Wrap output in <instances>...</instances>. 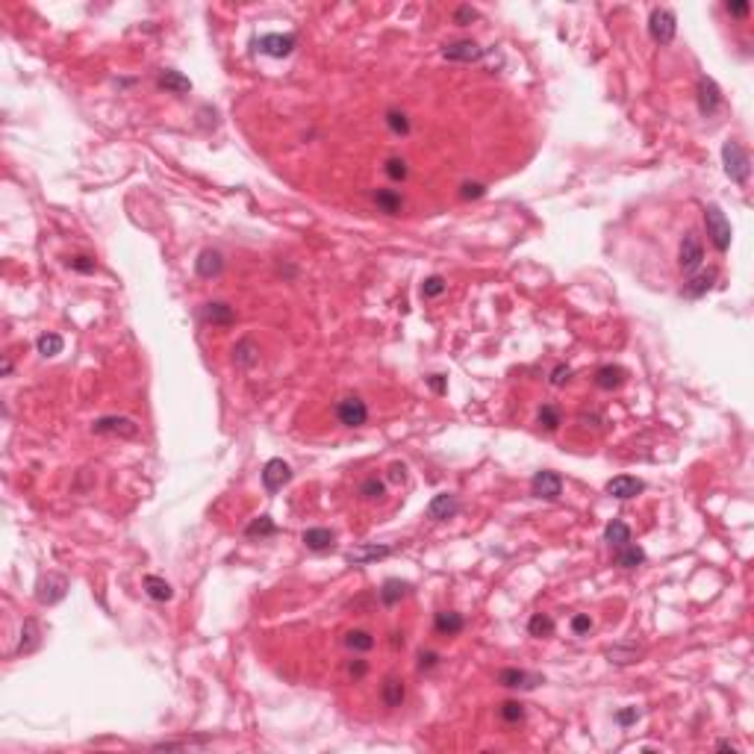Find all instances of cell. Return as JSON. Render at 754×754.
Wrapping results in <instances>:
<instances>
[{
	"mask_svg": "<svg viewBox=\"0 0 754 754\" xmlns=\"http://www.w3.org/2000/svg\"><path fill=\"white\" fill-rule=\"evenodd\" d=\"M722 165H725V174L731 177L734 183L745 186L748 183V174H751V159L745 154V148L737 142V139H728L722 144Z\"/></svg>",
	"mask_w": 754,
	"mask_h": 754,
	"instance_id": "6da1fadb",
	"label": "cell"
},
{
	"mask_svg": "<svg viewBox=\"0 0 754 754\" xmlns=\"http://www.w3.org/2000/svg\"><path fill=\"white\" fill-rule=\"evenodd\" d=\"M704 224H708V236H710V242H713V248L719 251V254H725L728 248H731V222H728L725 218V212L716 207V204H710L708 209H704Z\"/></svg>",
	"mask_w": 754,
	"mask_h": 754,
	"instance_id": "7a4b0ae2",
	"label": "cell"
},
{
	"mask_svg": "<svg viewBox=\"0 0 754 754\" xmlns=\"http://www.w3.org/2000/svg\"><path fill=\"white\" fill-rule=\"evenodd\" d=\"M91 433L101 436H121V440H136L139 436V422L130 416H101L91 422Z\"/></svg>",
	"mask_w": 754,
	"mask_h": 754,
	"instance_id": "3957f363",
	"label": "cell"
},
{
	"mask_svg": "<svg viewBox=\"0 0 754 754\" xmlns=\"http://www.w3.org/2000/svg\"><path fill=\"white\" fill-rule=\"evenodd\" d=\"M336 419L342 427H362L369 422V407L359 395H345L336 404Z\"/></svg>",
	"mask_w": 754,
	"mask_h": 754,
	"instance_id": "277c9868",
	"label": "cell"
},
{
	"mask_svg": "<svg viewBox=\"0 0 754 754\" xmlns=\"http://www.w3.org/2000/svg\"><path fill=\"white\" fill-rule=\"evenodd\" d=\"M648 33L651 39L658 41V44H669L678 33V18L672 9L666 6H658V9H651V18H648Z\"/></svg>",
	"mask_w": 754,
	"mask_h": 754,
	"instance_id": "5b68a950",
	"label": "cell"
},
{
	"mask_svg": "<svg viewBox=\"0 0 754 754\" xmlns=\"http://www.w3.org/2000/svg\"><path fill=\"white\" fill-rule=\"evenodd\" d=\"M701 259H704V245H701L698 233L690 230L684 239H680V248H678V265H680V272H684V274H693V272H698Z\"/></svg>",
	"mask_w": 754,
	"mask_h": 754,
	"instance_id": "8992f818",
	"label": "cell"
},
{
	"mask_svg": "<svg viewBox=\"0 0 754 754\" xmlns=\"http://www.w3.org/2000/svg\"><path fill=\"white\" fill-rule=\"evenodd\" d=\"M295 44H298V39L292 33H265L257 41V51L265 54V56H272V59H283V56H289L292 51H295Z\"/></svg>",
	"mask_w": 754,
	"mask_h": 754,
	"instance_id": "52a82bcc",
	"label": "cell"
},
{
	"mask_svg": "<svg viewBox=\"0 0 754 754\" xmlns=\"http://www.w3.org/2000/svg\"><path fill=\"white\" fill-rule=\"evenodd\" d=\"M68 592V577L65 575H56V572H47V577L39 580V587H36V601L39 604H56L62 601Z\"/></svg>",
	"mask_w": 754,
	"mask_h": 754,
	"instance_id": "ba28073f",
	"label": "cell"
},
{
	"mask_svg": "<svg viewBox=\"0 0 754 754\" xmlns=\"http://www.w3.org/2000/svg\"><path fill=\"white\" fill-rule=\"evenodd\" d=\"M530 492L542 501H557L563 495V477L557 472H537L530 477Z\"/></svg>",
	"mask_w": 754,
	"mask_h": 754,
	"instance_id": "9c48e42d",
	"label": "cell"
},
{
	"mask_svg": "<svg viewBox=\"0 0 754 754\" xmlns=\"http://www.w3.org/2000/svg\"><path fill=\"white\" fill-rule=\"evenodd\" d=\"M695 97H698V112L701 115H713L719 106H722V91L716 86L713 77L701 74L698 83H695Z\"/></svg>",
	"mask_w": 754,
	"mask_h": 754,
	"instance_id": "30bf717a",
	"label": "cell"
},
{
	"mask_svg": "<svg viewBox=\"0 0 754 754\" xmlns=\"http://www.w3.org/2000/svg\"><path fill=\"white\" fill-rule=\"evenodd\" d=\"M289 480H292V466L286 463V460L274 457V460H269V463L262 466V486H265V492H280Z\"/></svg>",
	"mask_w": 754,
	"mask_h": 754,
	"instance_id": "8fae6325",
	"label": "cell"
},
{
	"mask_svg": "<svg viewBox=\"0 0 754 754\" xmlns=\"http://www.w3.org/2000/svg\"><path fill=\"white\" fill-rule=\"evenodd\" d=\"M442 56L451 59V62H466L469 65V62H480L486 56V51L472 39H460V41H451V44L442 47Z\"/></svg>",
	"mask_w": 754,
	"mask_h": 754,
	"instance_id": "7c38bea8",
	"label": "cell"
},
{
	"mask_svg": "<svg viewBox=\"0 0 754 754\" xmlns=\"http://www.w3.org/2000/svg\"><path fill=\"white\" fill-rule=\"evenodd\" d=\"M498 684L507 690H533L545 684V678L537 672H525V669H501L498 672Z\"/></svg>",
	"mask_w": 754,
	"mask_h": 754,
	"instance_id": "4fadbf2b",
	"label": "cell"
},
{
	"mask_svg": "<svg viewBox=\"0 0 754 754\" xmlns=\"http://www.w3.org/2000/svg\"><path fill=\"white\" fill-rule=\"evenodd\" d=\"M457 513H460V501H457V495H451V492L433 495L430 504H427V519H433V522H448V519H454Z\"/></svg>",
	"mask_w": 754,
	"mask_h": 754,
	"instance_id": "5bb4252c",
	"label": "cell"
},
{
	"mask_svg": "<svg viewBox=\"0 0 754 754\" xmlns=\"http://www.w3.org/2000/svg\"><path fill=\"white\" fill-rule=\"evenodd\" d=\"M194 272H198V277L204 280H212L224 272V254L222 251H215V248H207L198 254V259H194Z\"/></svg>",
	"mask_w": 754,
	"mask_h": 754,
	"instance_id": "9a60e30c",
	"label": "cell"
},
{
	"mask_svg": "<svg viewBox=\"0 0 754 754\" xmlns=\"http://www.w3.org/2000/svg\"><path fill=\"white\" fill-rule=\"evenodd\" d=\"M643 492V480L630 477V475H619L613 480H607V495L610 498H619V501H630Z\"/></svg>",
	"mask_w": 754,
	"mask_h": 754,
	"instance_id": "2e32d148",
	"label": "cell"
},
{
	"mask_svg": "<svg viewBox=\"0 0 754 754\" xmlns=\"http://www.w3.org/2000/svg\"><path fill=\"white\" fill-rule=\"evenodd\" d=\"M392 554L389 545H357L351 548L345 557L351 566H369V563H377V560H386V557Z\"/></svg>",
	"mask_w": 754,
	"mask_h": 754,
	"instance_id": "e0dca14e",
	"label": "cell"
},
{
	"mask_svg": "<svg viewBox=\"0 0 754 754\" xmlns=\"http://www.w3.org/2000/svg\"><path fill=\"white\" fill-rule=\"evenodd\" d=\"M201 315H204L207 324H215V327H230L236 322V309L230 304H224V301H209V304H204Z\"/></svg>",
	"mask_w": 754,
	"mask_h": 754,
	"instance_id": "ac0fdd59",
	"label": "cell"
},
{
	"mask_svg": "<svg viewBox=\"0 0 754 754\" xmlns=\"http://www.w3.org/2000/svg\"><path fill=\"white\" fill-rule=\"evenodd\" d=\"M233 362L239 369H254L259 362V345L254 342L251 336H242L239 342L233 345Z\"/></svg>",
	"mask_w": 754,
	"mask_h": 754,
	"instance_id": "d6986e66",
	"label": "cell"
},
{
	"mask_svg": "<svg viewBox=\"0 0 754 754\" xmlns=\"http://www.w3.org/2000/svg\"><path fill=\"white\" fill-rule=\"evenodd\" d=\"M301 542L309 548V551H330L333 542H336V533L330 527H307L301 533Z\"/></svg>",
	"mask_w": 754,
	"mask_h": 754,
	"instance_id": "ffe728a7",
	"label": "cell"
},
{
	"mask_svg": "<svg viewBox=\"0 0 754 754\" xmlns=\"http://www.w3.org/2000/svg\"><path fill=\"white\" fill-rule=\"evenodd\" d=\"M643 648L640 645H634V643H619V645H613V648H607V654L604 658L610 660L613 666H630V663H637L640 658H643Z\"/></svg>",
	"mask_w": 754,
	"mask_h": 754,
	"instance_id": "44dd1931",
	"label": "cell"
},
{
	"mask_svg": "<svg viewBox=\"0 0 754 754\" xmlns=\"http://www.w3.org/2000/svg\"><path fill=\"white\" fill-rule=\"evenodd\" d=\"M157 86L165 89V91H172V94H186V91H192V80L183 77L180 71H174V68H162L159 74H157Z\"/></svg>",
	"mask_w": 754,
	"mask_h": 754,
	"instance_id": "7402d4cb",
	"label": "cell"
},
{
	"mask_svg": "<svg viewBox=\"0 0 754 754\" xmlns=\"http://www.w3.org/2000/svg\"><path fill=\"white\" fill-rule=\"evenodd\" d=\"M380 698H383V704H386V708H401V704H404V698H407V687H404V680H401V678H395V675H389V678L383 680V687H380Z\"/></svg>",
	"mask_w": 754,
	"mask_h": 754,
	"instance_id": "603a6c76",
	"label": "cell"
},
{
	"mask_svg": "<svg viewBox=\"0 0 754 754\" xmlns=\"http://www.w3.org/2000/svg\"><path fill=\"white\" fill-rule=\"evenodd\" d=\"M39 643H41V627H39V622H36V619H24L21 640H18L15 654H30V651L39 648Z\"/></svg>",
	"mask_w": 754,
	"mask_h": 754,
	"instance_id": "cb8c5ba5",
	"label": "cell"
},
{
	"mask_svg": "<svg viewBox=\"0 0 754 754\" xmlns=\"http://www.w3.org/2000/svg\"><path fill=\"white\" fill-rule=\"evenodd\" d=\"M613 563L622 566V569H637V566L645 563V551L640 545H634V542H627V545L613 551Z\"/></svg>",
	"mask_w": 754,
	"mask_h": 754,
	"instance_id": "d4e9b609",
	"label": "cell"
},
{
	"mask_svg": "<svg viewBox=\"0 0 754 754\" xmlns=\"http://www.w3.org/2000/svg\"><path fill=\"white\" fill-rule=\"evenodd\" d=\"M433 627H436V634H442V637H457L460 630L466 627V622H463V616L454 613V610H442V613H436Z\"/></svg>",
	"mask_w": 754,
	"mask_h": 754,
	"instance_id": "484cf974",
	"label": "cell"
},
{
	"mask_svg": "<svg viewBox=\"0 0 754 754\" xmlns=\"http://www.w3.org/2000/svg\"><path fill=\"white\" fill-rule=\"evenodd\" d=\"M713 283H716V272L713 269L710 272H698V274H693L684 283V295L687 298H701V295H708V292L713 289Z\"/></svg>",
	"mask_w": 754,
	"mask_h": 754,
	"instance_id": "4316f807",
	"label": "cell"
},
{
	"mask_svg": "<svg viewBox=\"0 0 754 754\" xmlns=\"http://www.w3.org/2000/svg\"><path fill=\"white\" fill-rule=\"evenodd\" d=\"M625 377H627V372L622 366H601L595 372V386L604 389V392H613V389H619L625 383Z\"/></svg>",
	"mask_w": 754,
	"mask_h": 754,
	"instance_id": "83f0119b",
	"label": "cell"
},
{
	"mask_svg": "<svg viewBox=\"0 0 754 754\" xmlns=\"http://www.w3.org/2000/svg\"><path fill=\"white\" fill-rule=\"evenodd\" d=\"M410 595V583L407 580H398V577H389L383 587H380V601L386 607H395L398 601H404Z\"/></svg>",
	"mask_w": 754,
	"mask_h": 754,
	"instance_id": "f1b7e54d",
	"label": "cell"
},
{
	"mask_svg": "<svg viewBox=\"0 0 754 754\" xmlns=\"http://www.w3.org/2000/svg\"><path fill=\"white\" fill-rule=\"evenodd\" d=\"M142 587H144V592H148L154 601H172L174 598V590H172V583H168L165 577H157V575H148L142 580Z\"/></svg>",
	"mask_w": 754,
	"mask_h": 754,
	"instance_id": "f546056e",
	"label": "cell"
},
{
	"mask_svg": "<svg viewBox=\"0 0 754 754\" xmlns=\"http://www.w3.org/2000/svg\"><path fill=\"white\" fill-rule=\"evenodd\" d=\"M374 204H377V209L386 212V215H398V212L404 209V198H401V194H398L395 189H377V192H374Z\"/></svg>",
	"mask_w": 754,
	"mask_h": 754,
	"instance_id": "4dcf8cb0",
	"label": "cell"
},
{
	"mask_svg": "<svg viewBox=\"0 0 754 754\" xmlns=\"http://www.w3.org/2000/svg\"><path fill=\"white\" fill-rule=\"evenodd\" d=\"M604 542L610 545V548H622V545H627V542H630V527H627L625 522L613 519L610 525L604 527Z\"/></svg>",
	"mask_w": 754,
	"mask_h": 754,
	"instance_id": "1f68e13d",
	"label": "cell"
},
{
	"mask_svg": "<svg viewBox=\"0 0 754 754\" xmlns=\"http://www.w3.org/2000/svg\"><path fill=\"white\" fill-rule=\"evenodd\" d=\"M36 348H39L41 357H56V354H62V348H65V339H62L59 333H41V336L36 339Z\"/></svg>",
	"mask_w": 754,
	"mask_h": 754,
	"instance_id": "d6a6232c",
	"label": "cell"
},
{
	"mask_svg": "<svg viewBox=\"0 0 754 754\" xmlns=\"http://www.w3.org/2000/svg\"><path fill=\"white\" fill-rule=\"evenodd\" d=\"M537 422H540L548 433H554L557 427L563 425V412H560V407H554V404H542L540 412H537Z\"/></svg>",
	"mask_w": 754,
	"mask_h": 754,
	"instance_id": "836d02e7",
	"label": "cell"
},
{
	"mask_svg": "<svg viewBox=\"0 0 754 754\" xmlns=\"http://www.w3.org/2000/svg\"><path fill=\"white\" fill-rule=\"evenodd\" d=\"M345 645L351 651H372L374 648V637L369 634V630L357 627V630H348V634H345Z\"/></svg>",
	"mask_w": 754,
	"mask_h": 754,
	"instance_id": "e575fe53",
	"label": "cell"
},
{
	"mask_svg": "<svg viewBox=\"0 0 754 754\" xmlns=\"http://www.w3.org/2000/svg\"><path fill=\"white\" fill-rule=\"evenodd\" d=\"M527 634L530 637H551L554 634V619L551 616H545V613H533L530 616V622H527Z\"/></svg>",
	"mask_w": 754,
	"mask_h": 754,
	"instance_id": "d590c367",
	"label": "cell"
},
{
	"mask_svg": "<svg viewBox=\"0 0 754 754\" xmlns=\"http://www.w3.org/2000/svg\"><path fill=\"white\" fill-rule=\"evenodd\" d=\"M383 492H386V483L380 477H366L359 483V498L362 501H377V498H383Z\"/></svg>",
	"mask_w": 754,
	"mask_h": 754,
	"instance_id": "8d00e7d4",
	"label": "cell"
},
{
	"mask_svg": "<svg viewBox=\"0 0 754 754\" xmlns=\"http://www.w3.org/2000/svg\"><path fill=\"white\" fill-rule=\"evenodd\" d=\"M245 533H248V537H274V533H277V525L272 522V516H259V519H254V522L245 527Z\"/></svg>",
	"mask_w": 754,
	"mask_h": 754,
	"instance_id": "74e56055",
	"label": "cell"
},
{
	"mask_svg": "<svg viewBox=\"0 0 754 754\" xmlns=\"http://www.w3.org/2000/svg\"><path fill=\"white\" fill-rule=\"evenodd\" d=\"M498 713H501V719L507 722V725H519L522 719H525V704L522 701H504L501 708H498Z\"/></svg>",
	"mask_w": 754,
	"mask_h": 754,
	"instance_id": "f35d334b",
	"label": "cell"
},
{
	"mask_svg": "<svg viewBox=\"0 0 754 754\" xmlns=\"http://www.w3.org/2000/svg\"><path fill=\"white\" fill-rule=\"evenodd\" d=\"M386 127L392 130L395 136H407V133H410V118H407V112H401V109H389V112H386Z\"/></svg>",
	"mask_w": 754,
	"mask_h": 754,
	"instance_id": "ab89813d",
	"label": "cell"
},
{
	"mask_svg": "<svg viewBox=\"0 0 754 754\" xmlns=\"http://www.w3.org/2000/svg\"><path fill=\"white\" fill-rule=\"evenodd\" d=\"M383 172H386V177H389V180L404 183V180H407V174H410V168H407V162H404L401 157H389V159H386V165H383Z\"/></svg>",
	"mask_w": 754,
	"mask_h": 754,
	"instance_id": "60d3db41",
	"label": "cell"
},
{
	"mask_svg": "<svg viewBox=\"0 0 754 754\" xmlns=\"http://www.w3.org/2000/svg\"><path fill=\"white\" fill-rule=\"evenodd\" d=\"M445 289H448V283H445L442 274H430V277L422 283V298H440Z\"/></svg>",
	"mask_w": 754,
	"mask_h": 754,
	"instance_id": "b9f144b4",
	"label": "cell"
},
{
	"mask_svg": "<svg viewBox=\"0 0 754 754\" xmlns=\"http://www.w3.org/2000/svg\"><path fill=\"white\" fill-rule=\"evenodd\" d=\"M483 194H486V186L477 183V180H466L463 186H460V198H463V201H477V198H483Z\"/></svg>",
	"mask_w": 754,
	"mask_h": 754,
	"instance_id": "7bdbcfd3",
	"label": "cell"
},
{
	"mask_svg": "<svg viewBox=\"0 0 754 754\" xmlns=\"http://www.w3.org/2000/svg\"><path fill=\"white\" fill-rule=\"evenodd\" d=\"M68 269H74V272H80V274H94V259L77 254V257H71V259H68Z\"/></svg>",
	"mask_w": 754,
	"mask_h": 754,
	"instance_id": "ee69618b",
	"label": "cell"
},
{
	"mask_svg": "<svg viewBox=\"0 0 754 754\" xmlns=\"http://www.w3.org/2000/svg\"><path fill=\"white\" fill-rule=\"evenodd\" d=\"M640 710L637 708H622L619 713H616V725H622V728H630V725H637L640 722Z\"/></svg>",
	"mask_w": 754,
	"mask_h": 754,
	"instance_id": "f6af8a7d",
	"label": "cell"
},
{
	"mask_svg": "<svg viewBox=\"0 0 754 754\" xmlns=\"http://www.w3.org/2000/svg\"><path fill=\"white\" fill-rule=\"evenodd\" d=\"M569 380H572V369L563 366V362H560V366H554V372H551V377H548L551 386H566Z\"/></svg>",
	"mask_w": 754,
	"mask_h": 754,
	"instance_id": "bcb514c9",
	"label": "cell"
},
{
	"mask_svg": "<svg viewBox=\"0 0 754 754\" xmlns=\"http://www.w3.org/2000/svg\"><path fill=\"white\" fill-rule=\"evenodd\" d=\"M472 21H477V9H472V6H460L454 12V24H460V27H469Z\"/></svg>",
	"mask_w": 754,
	"mask_h": 754,
	"instance_id": "7dc6e473",
	"label": "cell"
},
{
	"mask_svg": "<svg viewBox=\"0 0 754 754\" xmlns=\"http://www.w3.org/2000/svg\"><path fill=\"white\" fill-rule=\"evenodd\" d=\"M590 630H592V619H590L587 613H577V616L572 619V634L580 637V634H590Z\"/></svg>",
	"mask_w": 754,
	"mask_h": 754,
	"instance_id": "c3c4849f",
	"label": "cell"
},
{
	"mask_svg": "<svg viewBox=\"0 0 754 754\" xmlns=\"http://www.w3.org/2000/svg\"><path fill=\"white\" fill-rule=\"evenodd\" d=\"M440 660H442V658H440L436 651H422V654H419V669H422V672H430V669L440 666Z\"/></svg>",
	"mask_w": 754,
	"mask_h": 754,
	"instance_id": "681fc988",
	"label": "cell"
},
{
	"mask_svg": "<svg viewBox=\"0 0 754 754\" xmlns=\"http://www.w3.org/2000/svg\"><path fill=\"white\" fill-rule=\"evenodd\" d=\"M725 9H728V15H737V18H745L751 12V6L745 4V0H728Z\"/></svg>",
	"mask_w": 754,
	"mask_h": 754,
	"instance_id": "f907efd6",
	"label": "cell"
},
{
	"mask_svg": "<svg viewBox=\"0 0 754 754\" xmlns=\"http://www.w3.org/2000/svg\"><path fill=\"white\" fill-rule=\"evenodd\" d=\"M577 425H580V427H595V430H598V427L604 425V419L598 416V412H583V416L577 419Z\"/></svg>",
	"mask_w": 754,
	"mask_h": 754,
	"instance_id": "816d5d0a",
	"label": "cell"
},
{
	"mask_svg": "<svg viewBox=\"0 0 754 754\" xmlns=\"http://www.w3.org/2000/svg\"><path fill=\"white\" fill-rule=\"evenodd\" d=\"M427 383H430V389H433L436 395H445V389H448V380H445L442 374H430V377H427Z\"/></svg>",
	"mask_w": 754,
	"mask_h": 754,
	"instance_id": "f5cc1de1",
	"label": "cell"
},
{
	"mask_svg": "<svg viewBox=\"0 0 754 754\" xmlns=\"http://www.w3.org/2000/svg\"><path fill=\"white\" fill-rule=\"evenodd\" d=\"M348 672H351V678H357V680H359L362 675L369 672V663H366V660H351V663H348Z\"/></svg>",
	"mask_w": 754,
	"mask_h": 754,
	"instance_id": "db71d44e",
	"label": "cell"
},
{
	"mask_svg": "<svg viewBox=\"0 0 754 754\" xmlns=\"http://www.w3.org/2000/svg\"><path fill=\"white\" fill-rule=\"evenodd\" d=\"M404 477H407V466H404V463H395L392 469H389V480H395V483H398V480H404Z\"/></svg>",
	"mask_w": 754,
	"mask_h": 754,
	"instance_id": "11a10c76",
	"label": "cell"
},
{
	"mask_svg": "<svg viewBox=\"0 0 754 754\" xmlns=\"http://www.w3.org/2000/svg\"><path fill=\"white\" fill-rule=\"evenodd\" d=\"M716 748H725V751H740V748H737L731 740H719V743H716Z\"/></svg>",
	"mask_w": 754,
	"mask_h": 754,
	"instance_id": "9f6ffc18",
	"label": "cell"
},
{
	"mask_svg": "<svg viewBox=\"0 0 754 754\" xmlns=\"http://www.w3.org/2000/svg\"><path fill=\"white\" fill-rule=\"evenodd\" d=\"M389 643H392V648H404V637L398 634V630H395V634H392V640H389Z\"/></svg>",
	"mask_w": 754,
	"mask_h": 754,
	"instance_id": "6f0895ef",
	"label": "cell"
},
{
	"mask_svg": "<svg viewBox=\"0 0 754 754\" xmlns=\"http://www.w3.org/2000/svg\"><path fill=\"white\" fill-rule=\"evenodd\" d=\"M12 374V359H4V377Z\"/></svg>",
	"mask_w": 754,
	"mask_h": 754,
	"instance_id": "680465c9",
	"label": "cell"
}]
</instances>
